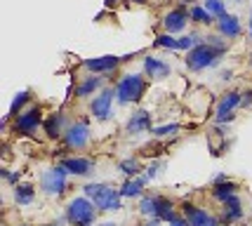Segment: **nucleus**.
I'll list each match as a JSON object with an SVG mask.
<instances>
[{
  "mask_svg": "<svg viewBox=\"0 0 252 226\" xmlns=\"http://www.w3.org/2000/svg\"><path fill=\"white\" fill-rule=\"evenodd\" d=\"M146 92V80L139 73H125L116 85V99L121 104H134L139 101Z\"/></svg>",
  "mask_w": 252,
  "mask_h": 226,
  "instance_id": "nucleus-1",
  "label": "nucleus"
},
{
  "mask_svg": "<svg viewBox=\"0 0 252 226\" xmlns=\"http://www.w3.org/2000/svg\"><path fill=\"white\" fill-rule=\"evenodd\" d=\"M85 195L92 198V203L97 205L99 210H121V191H113L111 186L104 184H88L85 186Z\"/></svg>",
  "mask_w": 252,
  "mask_h": 226,
  "instance_id": "nucleus-2",
  "label": "nucleus"
},
{
  "mask_svg": "<svg viewBox=\"0 0 252 226\" xmlns=\"http://www.w3.org/2000/svg\"><path fill=\"white\" fill-rule=\"evenodd\" d=\"M221 54L224 52H220L217 47H212V45H208V43H200L198 47H193V50L189 52L187 66L191 71H205V68H210V66H215L220 62Z\"/></svg>",
  "mask_w": 252,
  "mask_h": 226,
  "instance_id": "nucleus-3",
  "label": "nucleus"
},
{
  "mask_svg": "<svg viewBox=\"0 0 252 226\" xmlns=\"http://www.w3.org/2000/svg\"><path fill=\"white\" fill-rule=\"evenodd\" d=\"M66 219L73 226H90L94 222V203L88 198H73L66 207Z\"/></svg>",
  "mask_w": 252,
  "mask_h": 226,
  "instance_id": "nucleus-4",
  "label": "nucleus"
},
{
  "mask_svg": "<svg viewBox=\"0 0 252 226\" xmlns=\"http://www.w3.org/2000/svg\"><path fill=\"white\" fill-rule=\"evenodd\" d=\"M66 174H68V170H66L64 165L50 167V170L43 174V179H40V186H43L45 194H50V195L64 194V189H66Z\"/></svg>",
  "mask_w": 252,
  "mask_h": 226,
  "instance_id": "nucleus-5",
  "label": "nucleus"
},
{
  "mask_svg": "<svg viewBox=\"0 0 252 226\" xmlns=\"http://www.w3.org/2000/svg\"><path fill=\"white\" fill-rule=\"evenodd\" d=\"M40 118H43L40 106H31L29 111H24V113H19V116L14 118V129H17L19 134H33V132L38 129Z\"/></svg>",
  "mask_w": 252,
  "mask_h": 226,
  "instance_id": "nucleus-6",
  "label": "nucleus"
},
{
  "mask_svg": "<svg viewBox=\"0 0 252 226\" xmlns=\"http://www.w3.org/2000/svg\"><path fill=\"white\" fill-rule=\"evenodd\" d=\"M113 97H116V92L113 90H104L101 95L92 99V104H90V111H92V116L97 120H109L111 118V104H113Z\"/></svg>",
  "mask_w": 252,
  "mask_h": 226,
  "instance_id": "nucleus-7",
  "label": "nucleus"
},
{
  "mask_svg": "<svg viewBox=\"0 0 252 226\" xmlns=\"http://www.w3.org/2000/svg\"><path fill=\"white\" fill-rule=\"evenodd\" d=\"M90 139V128H88V120H78L76 125L66 129V146L71 149H83Z\"/></svg>",
  "mask_w": 252,
  "mask_h": 226,
  "instance_id": "nucleus-8",
  "label": "nucleus"
},
{
  "mask_svg": "<svg viewBox=\"0 0 252 226\" xmlns=\"http://www.w3.org/2000/svg\"><path fill=\"white\" fill-rule=\"evenodd\" d=\"M243 104V97L241 92H229L220 99V106H217V123H229L233 120V108L241 106Z\"/></svg>",
  "mask_w": 252,
  "mask_h": 226,
  "instance_id": "nucleus-9",
  "label": "nucleus"
},
{
  "mask_svg": "<svg viewBox=\"0 0 252 226\" xmlns=\"http://www.w3.org/2000/svg\"><path fill=\"white\" fill-rule=\"evenodd\" d=\"M184 217H187L189 226H220L215 217L208 215L205 210H200V207H196V205H191V203H184Z\"/></svg>",
  "mask_w": 252,
  "mask_h": 226,
  "instance_id": "nucleus-10",
  "label": "nucleus"
},
{
  "mask_svg": "<svg viewBox=\"0 0 252 226\" xmlns=\"http://www.w3.org/2000/svg\"><path fill=\"white\" fill-rule=\"evenodd\" d=\"M123 59L121 57H97V59H85L83 66L88 68V71H94V73H111V71H116L118 64H121Z\"/></svg>",
  "mask_w": 252,
  "mask_h": 226,
  "instance_id": "nucleus-11",
  "label": "nucleus"
},
{
  "mask_svg": "<svg viewBox=\"0 0 252 226\" xmlns=\"http://www.w3.org/2000/svg\"><path fill=\"white\" fill-rule=\"evenodd\" d=\"M217 29H220V33L224 35V38H238V35L243 33L241 22H238V17H233V14H224V17H220V19H217Z\"/></svg>",
  "mask_w": 252,
  "mask_h": 226,
  "instance_id": "nucleus-12",
  "label": "nucleus"
},
{
  "mask_svg": "<svg viewBox=\"0 0 252 226\" xmlns=\"http://www.w3.org/2000/svg\"><path fill=\"white\" fill-rule=\"evenodd\" d=\"M189 17H191V14H187L184 10H172V12H167V14H165V19H163L165 31H167V33L184 31V26H187Z\"/></svg>",
  "mask_w": 252,
  "mask_h": 226,
  "instance_id": "nucleus-13",
  "label": "nucleus"
},
{
  "mask_svg": "<svg viewBox=\"0 0 252 226\" xmlns=\"http://www.w3.org/2000/svg\"><path fill=\"white\" fill-rule=\"evenodd\" d=\"M146 129H151V113H149V111L132 113V118L127 120V132H130V134H142Z\"/></svg>",
  "mask_w": 252,
  "mask_h": 226,
  "instance_id": "nucleus-14",
  "label": "nucleus"
},
{
  "mask_svg": "<svg viewBox=\"0 0 252 226\" xmlns=\"http://www.w3.org/2000/svg\"><path fill=\"white\" fill-rule=\"evenodd\" d=\"M144 71L151 78H167L170 75V64L158 59V57H146L144 59Z\"/></svg>",
  "mask_w": 252,
  "mask_h": 226,
  "instance_id": "nucleus-15",
  "label": "nucleus"
},
{
  "mask_svg": "<svg viewBox=\"0 0 252 226\" xmlns=\"http://www.w3.org/2000/svg\"><path fill=\"white\" fill-rule=\"evenodd\" d=\"M243 217V205H241V198L233 194L231 198H226L224 200V222L229 224V222H236V219H241Z\"/></svg>",
  "mask_w": 252,
  "mask_h": 226,
  "instance_id": "nucleus-16",
  "label": "nucleus"
},
{
  "mask_svg": "<svg viewBox=\"0 0 252 226\" xmlns=\"http://www.w3.org/2000/svg\"><path fill=\"white\" fill-rule=\"evenodd\" d=\"M62 165L76 177H85L92 172V161H88V158H66Z\"/></svg>",
  "mask_w": 252,
  "mask_h": 226,
  "instance_id": "nucleus-17",
  "label": "nucleus"
},
{
  "mask_svg": "<svg viewBox=\"0 0 252 226\" xmlns=\"http://www.w3.org/2000/svg\"><path fill=\"white\" fill-rule=\"evenodd\" d=\"M146 179H149V177H139V179H134V182H132V179L125 182L121 189V195L123 198H134V195H139L144 189V184H146Z\"/></svg>",
  "mask_w": 252,
  "mask_h": 226,
  "instance_id": "nucleus-18",
  "label": "nucleus"
},
{
  "mask_svg": "<svg viewBox=\"0 0 252 226\" xmlns=\"http://www.w3.org/2000/svg\"><path fill=\"white\" fill-rule=\"evenodd\" d=\"M62 128H64V116H57V113H52L50 118L45 120V132H47V137H59L62 134Z\"/></svg>",
  "mask_w": 252,
  "mask_h": 226,
  "instance_id": "nucleus-19",
  "label": "nucleus"
},
{
  "mask_svg": "<svg viewBox=\"0 0 252 226\" xmlns=\"http://www.w3.org/2000/svg\"><path fill=\"white\" fill-rule=\"evenodd\" d=\"M156 217L165 219V222L172 219V203L167 198H163V195H156Z\"/></svg>",
  "mask_w": 252,
  "mask_h": 226,
  "instance_id": "nucleus-20",
  "label": "nucleus"
},
{
  "mask_svg": "<svg viewBox=\"0 0 252 226\" xmlns=\"http://www.w3.org/2000/svg\"><path fill=\"white\" fill-rule=\"evenodd\" d=\"M236 194V184L233 182H217L215 184V189H212V195H215V198H217V200H221V203H224V200H226V198H231V195Z\"/></svg>",
  "mask_w": 252,
  "mask_h": 226,
  "instance_id": "nucleus-21",
  "label": "nucleus"
},
{
  "mask_svg": "<svg viewBox=\"0 0 252 226\" xmlns=\"http://www.w3.org/2000/svg\"><path fill=\"white\" fill-rule=\"evenodd\" d=\"M99 85H101V78H97V75L85 78V80L78 85V97H88V95H92L94 90H99Z\"/></svg>",
  "mask_w": 252,
  "mask_h": 226,
  "instance_id": "nucleus-22",
  "label": "nucleus"
},
{
  "mask_svg": "<svg viewBox=\"0 0 252 226\" xmlns=\"http://www.w3.org/2000/svg\"><path fill=\"white\" fill-rule=\"evenodd\" d=\"M33 195H35L33 186H29V184H22V186H17V191H14V200H17L19 205H29L33 200Z\"/></svg>",
  "mask_w": 252,
  "mask_h": 226,
  "instance_id": "nucleus-23",
  "label": "nucleus"
},
{
  "mask_svg": "<svg viewBox=\"0 0 252 226\" xmlns=\"http://www.w3.org/2000/svg\"><path fill=\"white\" fill-rule=\"evenodd\" d=\"M179 40V50H193V47H198V45L203 43L200 40V35H196V33H189V35H182V38H177Z\"/></svg>",
  "mask_w": 252,
  "mask_h": 226,
  "instance_id": "nucleus-24",
  "label": "nucleus"
},
{
  "mask_svg": "<svg viewBox=\"0 0 252 226\" xmlns=\"http://www.w3.org/2000/svg\"><path fill=\"white\" fill-rule=\"evenodd\" d=\"M191 19H193V22H198V24H212V22H215V17H212L205 7H198V5H196V7H191Z\"/></svg>",
  "mask_w": 252,
  "mask_h": 226,
  "instance_id": "nucleus-25",
  "label": "nucleus"
},
{
  "mask_svg": "<svg viewBox=\"0 0 252 226\" xmlns=\"http://www.w3.org/2000/svg\"><path fill=\"white\" fill-rule=\"evenodd\" d=\"M29 99H31V95H29V92H19V95L14 97V101H12V106H10V116H12V118H17V116H19V111L24 108V104H26Z\"/></svg>",
  "mask_w": 252,
  "mask_h": 226,
  "instance_id": "nucleus-26",
  "label": "nucleus"
},
{
  "mask_svg": "<svg viewBox=\"0 0 252 226\" xmlns=\"http://www.w3.org/2000/svg\"><path fill=\"white\" fill-rule=\"evenodd\" d=\"M203 7H205L212 17H217V19L226 14V7H224V2H221V0H205V5H203Z\"/></svg>",
  "mask_w": 252,
  "mask_h": 226,
  "instance_id": "nucleus-27",
  "label": "nucleus"
},
{
  "mask_svg": "<svg viewBox=\"0 0 252 226\" xmlns=\"http://www.w3.org/2000/svg\"><path fill=\"white\" fill-rule=\"evenodd\" d=\"M156 47H167V50H179V40L172 38L170 33H163V35H158L156 38Z\"/></svg>",
  "mask_w": 252,
  "mask_h": 226,
  "instance_id": "nucleus-28",
  "label": "nucleus"
},
{
  "mask_svg": "<svg viewBox=\"0 0 252 226\" xmlns=\"http://www.w3.org/2000/svg\"><path fill=\"white\" fill-rule=\"evenodd\" d=\"M121 170L125 174H130V177H137L139 174V161H134V158H127V161L121 162Z\"/></svg>",
  "mask_w": 252,
  "mask_h": 226,
  "instance_id": "nucleus-29",
  "label": "nucleus"
},
{
  "mask_svg": "<svg viewBox=\"0 0 252 226\" xmlns=\"http://www.w3.org/2000/svg\"><path fill=\"white\" fill-rule=\"evenodd\" d=\"M142 215H154L156 217V195H149V198H142V205H139Z\"/></svg>",
  "mask_w": 252,
  "mask_h": 226,
  "instance_id": "nucleus-30",
  "label": "nucleus"
},
{
  "mask_svg": "<svg viewBox=\"0 0 252 226\" xmlns=\"http://www.w3.org/2000/svg\"><path fill=\"white\" fill-rule=\"evenodd\" d=\"M177 129H179V125H175V123H172V125H163V128H156V129H151V132H154L156 137H170V134H175Z\"/></svg>",
  "mask_w": 252,
  "mask_h": 226,
  "instance_id": "nucleus-31",
  "label": "nucleus"
},
{
  "mask_svg": "<svg viewBox=\"0 0 252 226\" xmlns=\"http://www.w3.org/2000/svg\"><path fill=\"white\" fill-rule=\"evenodd\" d=\"M208 45H212V47H217L220 52H226V40L221 38V35H208V40H205Z\"/></svg>",
  "mask_w": 252,
  "mask_h": 226,
  "instance_id": "nucleus-32",
  "label": "nucleus"
},
{
  "mask_svg": "<svg viewBox=\"0 0 252 226\" xmlns=\"http://www.w3.org/2000/svg\"><path fill=\"white\" fill-rule=\"evenodd\" d=\"M170 226H189V222H187V217L182 219V217L172 215V219H170Z\"/></svg>",
  "mask_w": 252,
  "mask_h": 226,
  "instance_id": "nucleus-33",
  "label": "nucleus"
},
{
  "mask_svg": "<svg viewBox=\"0 0 252 226\" xmlns=\"http://www.w3.org/2000/svg\"><path fill=\"white\" fill-rule=\"evenodd\" d=\"M248 97H243V106H252V92H245Z\"/></svg>",
  "mask_w": 252,
  "mask_h": 226,
  "instance_id": "nucleus-34",
  "label": "nucleus"
},
{
  "mask_svg": "<svg viewBox=\"0 0 252 226\" xmlns=\"http://www.w3.org/2000/svg\"><path fill=\"white\" fill-rule=\"evenodd\" d=\"M2 174H5L7 182H17V179H19V174H12V172H2Z\"/></svg>",
  "mask_w": 252,
  "mask_h": 226,
  "instance_id": "nucleus-35",
  "label": "nucleus"
},
{
  "mask_svg": "<svg viewBox=\"0 0 252 226\" xmlns=\"http://www.w3.org/2000/svg\"><path fill=\"white\" fill-rule=\"evenodd\" d=\"M156 174H158V165H154V167H149V174H146V177H149V179H154Z\"/></svg>",
  "mask_w": 252,
  "mask_h": 226,
  "instance_id": "nucleus-36",
  "label": "nucleus"
},
{
  "mask_svg": "<svg viewBox=\"0 0 252 226\" xmlns=\"http://www.w3.org/2000/svg\"><path fill=\"white\" fill-rule=\"evenodd\" d=\"M101 226H118V224H113V222H104Z\"/></svg>",
  "mask_w": 252,
  "mask_h": 226,
  "instance_id": "nucleus-37",
  "label": "nucleus"
},
{
  "mask_svg": "<svg viewBox=\"0 0 252 226\" xmlns=\"http://www.w3.org/2000/svg\"><path fill=\"white\" fill-rule=\"evenodd\" d=\"M250 35H252V19H250Z\"/></svg>",
  "mask_w": 252,
  "mask_h": 226,
  "instance_id": "nucleus-38",
  "label": "nucleus"
},
{
  "mask_svg": "<svg viewBox=\"0 0 252 226\" xmlns=\"http://www.w3.org/2000/svg\"><path fill=\"white\" fill-rule=\"evenodd\" d=\"M134 2H146V0H134Z\"/></svg>",
  "mask_w": 252,
  "mask_h": 226,
  "instance_id": "nucleus-39",
  "label": "nucleus"
},
{
  "mask_svg": "<svg viewBox=\"0 0 252 226\" xmlns=\"http://www.w3.org/2000/svg\"><path fill=\"white\" fill-rule=\"evenodd\" d=\"M45 226H59V224H45Z\"/></svg>",
  "mask_w": 252,
  "mask_h": 226,
  "instance_id": "nucleus-40",
  "label": "nucleus"
},
{
  "mask_svg": "<svg viewBox=\"0 0 252 226\" xmlns=\"http://www.w3.org/2000/svg\"><path fill=\"white\" fill-rule=\"evenodd\" d=\"M250 64H252V57H250Z\"/></svg>",
  "mask_w": 252,
  "mask_h": 226,
  "instance_id": "nucleus-41",
  "label": "nucleus"
},
{
  "mask_svg": "<svg viewBox=\"0 0 252 226\" xmlns=\"http://www.w3.org/2000/svg\"><path fill=\"white\" fill-rule=\"evenodd\" d=\"M146 226H149V224H146Z\"/></svg>",
  "mask_w": 252,
  "mask_h": 226,
  "instance_id": "nucleus-42",
  "label": "nucleus"
}]
</instances>
